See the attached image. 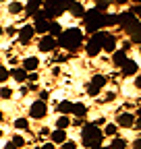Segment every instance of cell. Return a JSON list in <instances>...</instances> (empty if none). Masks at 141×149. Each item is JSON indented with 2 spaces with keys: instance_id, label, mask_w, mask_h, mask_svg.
<instances>
[{
  "instance_id": "1",
  "label": "cell",
  "mask_w": 141,
  "mask_h": 149,
  "mask_svg": "<svg viewBox=\"0 0 141 149\" xmlns=\"http://www.w3.org/2000/svg\"><path fill=\"white\" fill-rule=\"evenodd\" d=\"M83 40H85V37H83V31L77 29V27H73V29L62 31V33L58 35L56 44L62 46V48L68 50V52H75V50H79V48L83 46Z\"/></svg>"
},
{
  "instance_id": "2",
  "label": "cell",
  "mask_w": 141,
  "mask_h": 149,
  "mask_svg": "<svg viewBox=\"0 0 141 149\" xmlns=\"http://www.w3.org/2000/svg\"><path fill=\"white\" fill-rule=\"evenodd\" d=\"M102 141H104V133L94 126V124H83V130H81V143L85 147H102Z\"/></svg>"
},
{
  "instance_id": "3",
  "label": "cell",
  "mask_w": 141,
  "mask_h": 149,
  "mask_svg": "<svg viewBox=\"0 0 141 149\" xmlns=\"http://www.w3.org/2000/svg\"><path fill=\"white\" fill-rule=\"evenodd\" d=\"M83 19H85V31H87V33H91V35H94V33H98V31L102 29V19H104V15L98 13L96 8L85 10Z\"/></svg>"
},
{
  "instance_id": "4",
  "label": "cell",
  "mask_w": 141,
  "mask_h": 149,
  "mask_svg": "<svg viewBox=\"0 0 141 149\" xmlns=\"http://www.w3.org/2000/svg\"><path fill=\"white\" fill-rule=\"evenodd\" d=\"M66 4L68 2H62V0H48L46 4H42L44 6L42 13H44V17L48 19V21H54L56 17H60L66 10Z\"/></svg>"
},
{
  "instance_id": "5",
  "label": "cell",
  "mask_w": 141,
  "mask_h": 149,
  "mask_svg": "<svg viewBox=\"0 0 141 149\" xmlns=\"http://www.w3.org/2000/svg\"><path fill=\"white\" fill-rule=\"evenodd\" d=\"M104 35H106V31H98V33H94V35L89 37V42L85 44V50H87V56H89V58H96V56L100 54Z\"/></svg>"
},
{
  "instance_id": "6",
  "label": "cell",
  "mask_w": 141,
  "mask_h": 149,
  "mask_svg": "<svg viewBox=\"0 0 141 149\" xmlns=\"http://www.w3.org/2000/svg\"><path fill=\"white\" fill-rule=\"evenodd\" d=\"M46 114H48V106H46L44 102L38 100V102L31 104V108H29V116H31L33 120H42Z\"/></svg>"
},
{
  "instance_id": "7",
  "label": "cell",
  "mask_w": 141,
  "mask_h": 149,
  "mask_svg": "<svg viewBox=\"0 0 141 149\" xmlns=\"http://www.w3.org/2000/svg\"><path fill=\"white\" fill-rule=\"evenodd\" d=\"M104 85H106V77H104V74H94L89 87H87V93H89V95H98V93L104 89Z\"/></svg>"
},
{
  "instance_id": "8",
  "label": "cell",
  "mask_w": 141,
  "mask_h": 149,
  "mask_svg": "<svg viewBox=\"0 0 141 149\" xmlns=\"http://www.w3.org/2000/svg\"><path fill=\"white\" fill-rule=\"evenodd\" d=\"M56 40L54 37H50V35H42V40H40V44H38V48H40V52H52V50H56Z\"/></svg>"
},
{
  "instance_id": "9",
  "label": "cell",
  "mask_w": 141,
  "mask_h": 149,
  "mask_svg": "<svg viewBox=\"0 0 141 149\" xmlns=\"http://www.w3.org/2000/svg\"><path fill=\"white\" fill-rule=\"evenodd\" d=\"M135 120H137V118L131 114V112H120L118 118H116V124H118V126H125V128H133Z\"/></svg>"
},
{
  "instance_id": "10",
  "label": "cell",
  "mask_w": 141,
  "mask_h": 149,
  "mask_svg": "<svg viewBox=\"0 0 141 149\" xmlns=\"http://www.w3.org/2000/svg\"><path fill=\"white\" fill-rule=\"evenodd\" d=\"M50 25H52V21H48V19H40V21H35L31 27H33V33L46 35V33L50 31Z\"/></svg>"
},
{
  "instance_id": "11",
  "label": "cell",
  "mask_w": 141,
  "mask_h": 149,
  "mask_svg": "<svg viewBox=\"0 0 141 149\" xmlns=\"http://www.w3.org/2000/svg\"><path fill=\"white\" fill-rule=\"evenodd\" d=\"M102 50H106V52H116V37H114L112 33H106V35H104Z\"/></svg>"
},
{
  "instance_id": "12",
  "label": "cell",
  "mask_w": 141,
  "mask_h": 149,
  "mask_svg": "<svg viewBox=\"0 0 141 149\" xmlns=\"http://www.w3.org/2000/svg\"><path fill=\"white\" fill-rule=\"evenodd\" d=\"M33 35H35V33H33V27H31V25H25V27H21V31H19V42H21L23 46H27V44L31 42Z\"/></svg>"
},
{
  "instance_id": "13",
  "label": "cell",
  "mask_w": 141,
  "mask_h": 149,
  "mask_svg": "<svg viewBox=\"0 0 141 149\" xmlns=\"http://www.w3.org/2000/svg\"><path fill=\"white\" fill-rule=\"evenodd\" d=\"M66 10L73 15V17H83V15H85V8H83L81 2H68V4H66Z\"/></svg>"
},
{
  "instance_id": "14",
  "label": "cell",
  "mask_w": 141,
  "mask_h": 149,
  "mask_svg": "<svg viewBox=\"0 0 141 149\" xmlns=\"http://www.w3.org/2000/svg\"><path fill=\"white\" fill-rule=\"evenodd\" d=\"M38 66H40V60L35 58V56H29V58L23 60V70H25V72H33Z\"/></svg>"
},
{
  "instance_id": "15",
  "label": "cell",
  "mask_w": 141,
  "mask_h": 149,
  "mask_svg": "<svg viewBox=\"0 0 141 149\" xmlns=\"http://www.w3.org/2000/svg\"><path fill=\"white\" fill-rule=\"evenodd\" d=\"M139 66L135 60H127L125 64H122V74H127V77H133V74H137Z\"/></svg>"
},
{
  "instance_id": "16",
  "label": "cell",
  "mask_w": 141,
  "mask_h": 149,
  "mask_svg": "<svg viewBox=\"0 0 141 149\" xmlns=\"http://www.w3.org/2000/svg\"><path fill=\"white\" fill-rule=\"evenodd\" d=\"M129 58H127V52H122V50H116V52H112V62L116 64V66H122Z\"/></svg>"
},
{
  "instance_id": "17",
  "label": "cell",
  "mask_w": 141,
  "mask_h": 149,
  "mask_svg": "<svg viewBox=\"0 0 141 149\" xmlns=\"http://www.w3.org/2000/svg\"><path fill=\"white\" fill-rule=\"evenodd\" d=\"M50 141H52V145H56V143H64L66 141V133H64V130H54V133H50Z\"/></svg>"
},
{
  "instance_id": "18",
  "label": "cell",
  "mask_w": 141,
  "mask_h": 149,
  "mask_svg": "<svg viewBox=\"0 0 141 149\" xmlns=\"http://www.w3.org/2000/svg\"><path fill=\"white\" fill-rule=\"evenodd\" d=\"M40 6H42V2H40V0H31V2H27V4H25V13L33 17L35 13L40 10Z\"/></svg>"
},
{
  "instance_id": "19",
  "label": "cell",
  "mask_w": 141,
  "mask_h": 149,
  "mask_svg": "<svg viewBox=\"0 0 141 149\" xmlns=\"http://www.w3.org/2000/svg\"><path fill=\"white\" fill-rule=\"evenodd\" d=\"M70 112H75L77 118H83L87 114V106L85 104H73V110H70Z\"/></svg>"
},
{
  "instance_id": "20",
  "label": "cell",
  "mask_w": 141,
  "mask_h": 149,
  "mask_svg": "<svg viewBox=\"0 0 141 149\" xmlns=\"http://www.w3.org/2000/svg\"><path fill=\"white\" fill-rule=\"evenodd\" d=\"M56 110L60 112L62 116H66V114H70V110H73V104L64 100V102H60V104H58V108H56Z\"/></svg>"
},
{
  "instance_id": "21",
  "label": "cell",
  "mask_w": 141,
  "mask_h": 149,
  "mask_svg": "<svg viewBox=\"0 0 141 149\" xmlns=\"http://www.w3.org/2000/svg\"><path fill=\"white\" fill-rule=\"evenodd\" d=\"M10 74H13V79H15V81H19V83H23V81L27 79V72H25L23 68H13Z\"/></svg>"
},
{
  "instance_id": "22",
  "label": "cell",
  "mask_w": 141,
  "mask_h": 149,
  "mask_svg": "<svg viewBox=\"0 0 141 149\" xmlns=\"http://www.w3.org/2000/svg\"><path fill=\"white\" fill-rule=\"evenodd\" d=\"M110 149H127V141L120 139V137H114L110 141Z\"/></svg>"
},
{
  "instance_id": "23",
  "label": "cell",
  "mask_w": 141,
  "mask_h": 149,
  "mask_svg": "<svg viewBox=\"0 0 141 149\" xmlns=\"http://www.w3.org/2000/svg\"><path fill=\"white\" fill-rule=\"evenodd\" d=\"M60 33H62V27H60V25H58L56 21H52V25H50V31H48V35H50V37H54V40H56V37H58Z\"/></svg>"
},
{
  "instance_id": "24",
  "label": "cell",
  "mask_w": 141,
  "mask_h": 149,
  "mask_svg": "<svg viewBox=\"0 0 141 149\" xmlns=\"http://www.w3.org/2000/svg\"><path fill=\"white\" fill-rule=\"evenodd\" d=\"M56 126H58V130H66V128L70 126V120H68V116H60V118L56 120Z\"/></svg>"
},
{
  "instance_id": "25",
  "label": "cell",
  "mask_w": 141,
  "mask_h": 149,
  "mask_svg": "<svg viewBox=\"0 0 141 149\" xmlns=\"http://www.w3.org/2000/svg\"><path fill=\"white\" fill-rule=\"evenodd\" d=\"M110 25H116V15H104L102 27H110Z\"/></svg>"
},
{
  "instance_id": "26",
  "label": "cell",
  "mask_w": 141,
  "mask_h": 149,
  "mask_svg": "<svg viewBox=\"0 0 141 149\" xmlns=\"http://www.w3.org/2000/svg\"><path fill=\"white\" fill-rule=\"evenodd\" d=\"M21 10H23V4H21V2H10V4H8V13H10V15H19Z\"/></svg>"
},
{
  "instance_id": "27",
  "label": "cell",
  "mask_w": 141,
  "mask_h": 149,
  "mask_svg": "<svg viewBox=\"0 0 141 149\" xmlns=\"http://www.w3.org/2000/svg\"><path fill=\"white\" fill-rule=\"evenodd\" d=\"M27 126H29L27 118H17V120H15V128H21V130H25Z\"/></svg>"
},
{
  "instance_id": "28",
  "label": "cell",
  "mask_w": 141,
  "mask_h": 149,
  "mask_svg": "<svg viewBox=\"0 0 141 149\" xmlns=\"http://www.w3.org/2000/svg\"><path fill=\"white\" fill-rule=\"evenodd\" d=\"M116 128H118L116 124H108V126H106V130H104V137H106V135H108V137H114V135H116Z\"/></svg>"
},
{
  "instance_id": "29",
  "label": "cell",
  "mask_w": 141,
  "mask_h": 149,
  "mask_svg": "<svg viewBox=\"0 0 141 149\" xmlns=\"http://www.w3.org/2000/svg\"><path fill=\"white\" fill-rule=\"evenodd\" d=\"M10 143H13V145H15L17 149H19V147H23V145H25V139L17 135V137H13V141H10Z\"/></svg>"
},
{
  "instance_id": "30",
  "label": "cell",
  "mask_w": 141,
  "mask_h": 149,
  "mask_svg": "<svg viewBox=\"0 0 141 149\" xmlns=\"http://www.w3.org/2000/svg\"><path fill=\"white\" fill-rule=\"evenodd\" d=\"M10 95H13V91H10L8 87H2V89H0V97H2V100H10Z\"/></svg>"
},
{
  "instance_id": "31",
  "label": "cell",
  "mask_w": 141,
  "mask_h": 149,
  "mask_svg": "<svg viewBox=\"0 0 141 149\" xmlns=\"http://www.w3.org/2000/svg\"><path fill=\"white\" fill-rule=\"evenodd\" d=\"M8 77H10V74H8V70H6L4 66H0V83H4Z\"/></svg>"
},
{
  "instance_id": "32",
  "label": "cell",
  "mask_w": 141,
  "mask_h": 149,
  "mask_svg": "<svg viewBox=\"0 0 141 149\" xmlns=\"http://www.w3.org/2000/svg\"><path fill=\"white\" fill-rule=\"evenodd\" d=\"M62 149H77V143H75V141H68V139H66V141L62 143Z\"/></svg>"
},
{
  "instance_id": "33",
  "label": "cell",
  "mask_w": 141,
  "mask_h": 149,
  "mask_svg": "<svg viewBox=\"0 0 141 149\" xmlns=\"http://www.w3.org/2000/svg\"><path fill=\"white\" fill-rule=\"evenodd\" d=\"M48 97H50V93H48V91H42V93H40V102H44V104H46V102H48Z\"/></svg>"
},
{
  "instance_id": "34",
  "label": "cell",
  "mask_w": 141,
  "mask_h": 149,
  "mask_svg": "<svg viewBox=\"0 0 141 149\" xmlns=\"http://www.w3.org/2000/svg\"><path fill=\"white\" fill-rule=\"evenodd\" d=\"M40 149H56V147H54V145H52V143H44V145H42Z\"/></svg>"
},
{
  "instance_id": "35",
  "label": "cell",
  "mask_w": 141,
  "mask_h": 149,
  "mask_svg": "<svg viewBox=\"0 0 141 149\" xmlns=\"http://www.w3.org/2000/svg\"><path fill=\"white\" fill-rule=\"evenodd\" d=\"M27 79H31V81H38V74H35V72H27Z\"/></svg>"
},
{
  "instance_id": "36",
  "label": "cell",
  "mask_w": 141,
  "mask_h": 149,
  "mask_svg": "<svg viewBox=\"0 0 141 149\" xmlns=\"http://www.w3.org/2000/svg\"><path fill=\"white\" fill-rule=\"evenodd\" d=\"M133 147H135V149H141V139H135V143H133Z\"/></svg>"
},
{
  "instance_id": "37",
  "label": "cell",
  "mask_w": 141,
  "mask_h": 149,
  "mask_svg": "<svg viewBox=\"0 0 141 149\" xmlns=\"http://www.w3.org/2000/svg\"><path fill=\"white\" fill-rule=\"evenodd\" d=\"M40 135H42V137H48V135H50V130H48V128H42V130H40Z\"/></svg>"
},
{
  "instance_id": "38",
  "label": "cell",
  "mask_w": 141,
  "mask_h": 149,
  "mask_svg": "<svg viewBox=\"0 0 141 149\" xmlns=\"http://www.w3.org/2000/svg\"><path fill=\"white\" fill-rule=\"evenodd\" d=\"M6 33H8V35H15V33H17V29H15V27H8V29H6Z\"/></svg>"
},
{
  "instance_id": "39",
  "label": "cell",
  "mask_w": 141,
  "mask_h": 149,
  "mask_svg": "<svg viewBox=\"0 0 141 149\" xmlns=\"http://www.w3.org/2000/svg\"><path fill=\"white\" fill-rule=\"evenodd\" d=\"M114 97H116V93H114V91H112V93H108V95H106V100H108V102H110V100H114Z\"/></svg>"
},
{
  "instance_id": "40",
  "label": "cell",
  "mask_w": 141,
  "mask_h": 149,
  "mask_svg": "<svg viewBox=\"0 0 141 149\" xmlns=\"http://www.w3.org/2000/svg\"><path fill=\"white\" fill-rule=\"evenodd\" d=\"M4 149H17V147H15L13 143H6V145H4Z\"/></svg>"
},
{
  "instance_id": "41",
  "label": "cell",
  "mask_w": 141,
  "mask_h": 149,
  "mask_svg": "<svg viewBox=\"0 0 141 149\" xmlns=\"http://www.w3.org/2000/svg\"><path fill=\"white\" fill-rule=\"evenodd\" d=\"M2 33H4V29H2V27H0V35H2Z\"/></svg>"
},
{
  "instance_id": "42",
  "label": "cell",
  "mask_w": 141,
  "mask_h": 149,
  "mask_svg": "<svg viewBox=\"0 0 141 149\" xmlns=\"http://www.w3.org/2000/svg\"><path fill=\"white\" fill-rule=\"evenodd\" d=\"M91 149H102V147H91Z\"/></svg>"
},
{
  "instance_id": "43",
  "label": "cell",
  "mask_w": 141,
  "mask_h": 149,
  "mask_svg": "<svg viewBox=\"0 0 141 149\" xmlns=\"http://www.w3.org/2000/svg\"><path fill=\"white\" fill-rule=\"evenodd\" d=\"M0 137H2V128H0Z\"/></svg>"
},
{
  "instance_id": "44",
  "label": "cell",
  "mask_w": 141,
  "mask_h": 149,
  "mask_svg": "<svg viewBox=\"0 0 141 149\" xmlns=\"http://www.w3.org/2000/svg\"><path fill=\"white\" fill-rule=\"evenodd\" d=\"M0 120H2V112H0Z\"/></svg>"
}]
</instances>
